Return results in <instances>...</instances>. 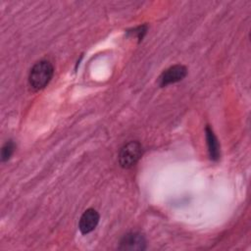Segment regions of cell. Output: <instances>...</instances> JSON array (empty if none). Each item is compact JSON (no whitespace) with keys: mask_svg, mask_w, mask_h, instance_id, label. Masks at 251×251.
Masks as SVG:
<instances>
[{"mask_svg":"<svg viewBox=\"0 0 251 251\" xmlns=\"http://www.w3.org/2000/svg\"><path fill=\"white\" fill-rule=\"evenodd\" d=\"M54 74V68L49 61L41 60L37 62L30 70L28 83L33 90L44 88L51 80Z\"/></svg>","mask_w":251,"mask_h":251,"instance_id":"obj_1","label":"cell"},{"mask_svg":"<svg viewBox=\"0 0 251 251\" xmlns=\"http://www.w3.org/2000/svg\"><path fill=\"white\" fill-rule=\"evenodd\" d=\"M142 155V146L138 141H130L122 147L119 153V163L124 169L133 167Z\"/></svg>","mask_w":251,"mask_h":251,"instance_id":"obj_2","label":"cell"},{"mask_svg":"<svg viewBox=\"0 0 251 251\" xmlns=\"http://www.w3.org/2000/svg\"><path fill=\"white\" fill-rule=\"evenodd\" d=\"M187 74V70L184 66L181 65H176L169 69H167L160 76V85L166 86L171 83L177 82L181 80Z\"/></svg>","mask_w":251,"mask_h":251,"instance_id":"obj_3","label":"cell"},{"mask_svg":"<svg viewBox=\"0 0 251 251\" xmlns=\"http://www.w3.org/2000/svg\"><path fill=\"white\" fill-rule=\"evenodd\" d=\"M120 244V249L123 250H144L146 247L144 236L138 232L126 234L122 238Z\"/></svg>","mask_w":251,"mask_h":251,"instance_id":"obj_4","label":"cell"},{"mask_svg":"<svg viewBox=\"0 0 251 251\" xmlns=\"http://www.w3.org/2000/svg\"><path fill=\"white\" fill-rule=\"evenodd\" d=\"M99 222V214L94 209H87L84 211V213L81 215L78 227L81 233L86 234L91 232L98 225Z\"/></svg>","mask_w":251,"mask_h":251,"instance_id":"obj_5","label":"cell"},{"mask_svg":"<svg viewBox=\"0 0 251 251\" xmlns=\"http://www.w3.org/2000/svg\"><path fill=\"white\" fill-rule=\"evenodd\" d=\"M206 139L208 145V151L210 158L214 161L219 160L220 158V145L216 135L214 134L210 126H206Z\"/></svg>","mask_w":251,"mask_h":251,"instance_id":"obj_6","label":"cell"},{"mask_svg":"<svg viewBox=\"0 0 251 251\" xmlns=\"http://www.w3.org/2000/svg\"><path fill=\"white\" fill-rule=\"evenodd\" d=\"M15 149V144L13 141H8L5 143V145L2 147L1 150V159L2 161H7L13 154Z\"/></svg>","mask_w":251,"mask_h":251,"instance_id":"obj_7","label":"cell"}]
</instances>
